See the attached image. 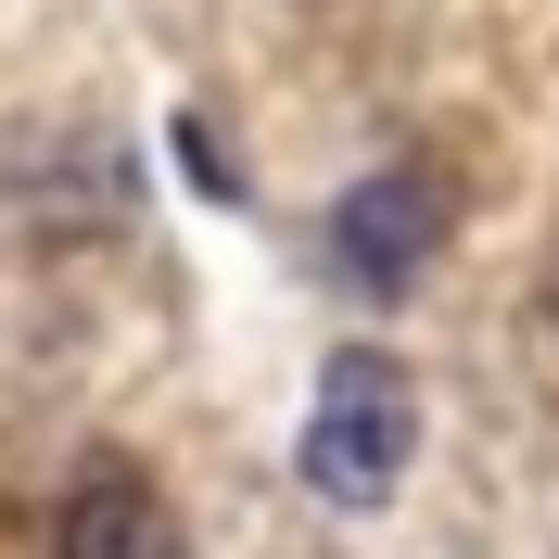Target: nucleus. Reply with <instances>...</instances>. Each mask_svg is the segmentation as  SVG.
<instances>
[{"label":"nucleus","instance_id":"obj_1","mask_svg":"<svg viewBox=\"0 0 559 559\" xmlns=\"http://www.w3.org/2000/svg\"><path fill=\"white\" fill-rule=\"evenodd\" d=\"M419 457V382L394 369L382 344H344L306 394V432H293V471H306L318 509H394Z\"/></svg>","mask_w":559,"mask_h":559},{"label":"nucleus","instance_id":"obj_2","mask_svg":"<svg viewBox=\"0 0 559 559\" xmlns=\"http://www.w3.org/2000/svg\"><path fill=\"white\" fill-rule=\"evenodd\" d=\"M432 254H445V178L382 166V178H356L344 204H331V280H344L356 306H407Z\"/></svg>","mask_w":559,"mask_h":559},{"label":"nucleus","instance_id":"obj_3","mask_svg":"<svg viewBox=\"0 0 559 559\" xmlns=\"http://www.w3.org/2000/svg\"><path fill=\"white\" fill-rule=\"evenodd\" d=\"M51 547H64V559H140V547H178V509L140 484L128 457H103V471L51 509Z\"/></svg>","mask_w":559,"mask_h":559},{"label":"nucleus","instance_id":"obj_4","mask_svg":"<svg viewBox=\"0 0 559 559\" xmlns=\"http://www.w3.org/2000/svg\"><path fill=\"white\" fill-rule=\"evenodd\" d=\"M178 153H191V178H204L216 204H229V191H242V166H229V153H216V140H204V128H178Z\"/></svg>","mask_w":559,"mask_h":559}]
</instances>
